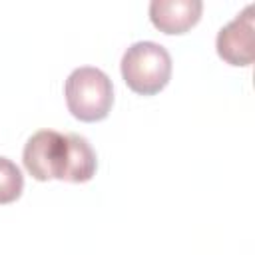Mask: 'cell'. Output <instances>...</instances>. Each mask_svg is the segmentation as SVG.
I'll list each match as a JSON object with an SVG mask.
<instances>
[{"mask_svg":"<svg viewBox=\"0 0 255 255\" xmlns=\"http://www.w3.org/2000/svg\"><path fill=\"white\" fill-rule=\"evenodd\" d=\"M24 167L38 181H90L98 169V157L90 141L78 133L54 129L36 131L24 147Z\"/></svg>","mask_w":255,"mask_h":255,"instance_id":"obj_1","label":"cell"},{"mask_svg":"<svg viewBox=\"0 0 255 255\" xmlns=\"http://www.w3.org/2000/svg\"><path fill=\"white\" fill-rule=\"evenodd\" d=\"M122 78L139 96H155L171 78V56L155 42L131 44L122 56Z\"/></svg>","mask_w":255,"mask_h":255,"instance_id":"obj_2","label":"cell"},{"mask_svg":"<svg viewBox=\"0 0 255 255\" xmlns=\"http://www.w3.org/2000/svg\"><path fill=\"white\" fill-rule=\"evenodd\" d=\"M70 114L80 122H100L108 118L114 104L112 80L94 66L76 68L64 86Z\"/></svg>","mask_w":255,"mask_h":255,"instance_id":"obj_3","label":"cell"},{"mask_svg":"<svg viewBox=\"0 0 255 255\" xmlns=\"http://www.w3.org/2000/svg\"><path fill=\"white\" fill-rule=\"evenodd\" d=\"M253 30L255 4H249L235 20L217 34V54L231 66H249L253 62Z\"/></svg>","mask_w":255,"mask_h":255,"instance_id":"obj_4","label":"cell"},{"mask_svg":"<svg viewBox=\"0 0 255 255\" xmlns=\"http://www.w3.org/2000/svg\"><path fill=\"white\" fill-rule=\"evenodd\" d=\"M201 10V0H153L149 4V18L165 34H183L197 24Z\"/></svg>","mask_w":255,"mask_h":255,"instance_id":"obj_5","label":"cell"},{"mask_svg":"<svg viewBox=\"0 0 255 255\" xmlns=\"http://www.w3.org/2000/svg\"><path fill=\"white\" fill-rule=\"evenodd\" d=\"M22 187L24 177L20 167L12 159L0 155V205L16 201L22 195Z\"/></svg>","mask_w":255,"mask_h":255,"instance_id":"obj_6","label":"cell"}]
</instances>
